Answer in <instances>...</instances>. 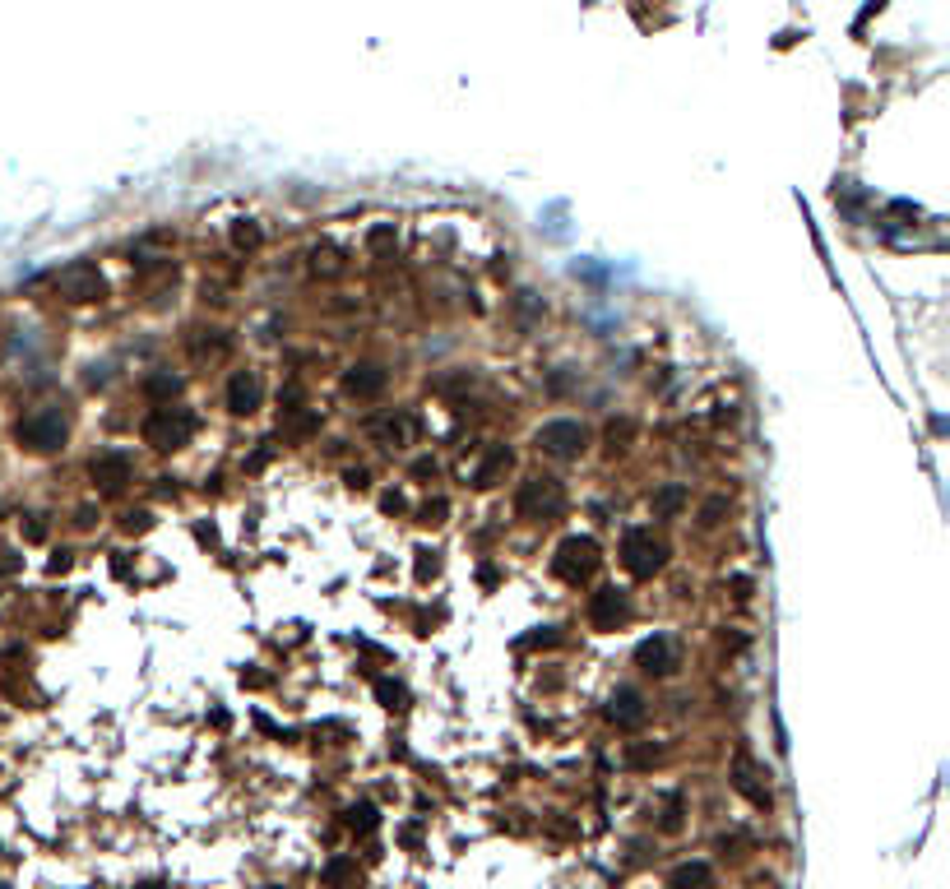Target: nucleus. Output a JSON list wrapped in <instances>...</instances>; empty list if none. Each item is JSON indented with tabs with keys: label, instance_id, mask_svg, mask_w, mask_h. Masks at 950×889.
I'll use <instances>...</instances> for the list:
<instances>
[{
	"label": "nucleus",
	"instance_id": "f257e3e1",
	"mask_svg": "<svg viewBox=\"0 0 950 889\" xmlns=\"http://www.w3.org/2000/svg\"><path fill=\"white\" fill-rule=\"evenodd\" d=\"M561 510H566V492H561V482H552V477H529L520 487V496H514V514L533 519V523L557 519Z\"/></svg>",
	"mask_w": 950,
	"mask_h": 889
},
{
	"label": "nucleus",
	"instance_id": "f03ea898",
	"mask_svg": "<svg viewBox=\"0 0 950 889\" xmlns=\"http://www.w3.org/2000/svg\"><path fill=\"white\" fill-rule=\"evenodd\" d=\"M195 435V413L190 408H153L149 422H144V440L153 450H181V444Z\"/></svg>",
	"mask_w": 950,
	"mask_h": 889
},
{
	"label": "nucleus",
	"instance_id": "7ed1b4c3",
	"mask_svg": "<svg viewBox=\"0 0 950 889\" xmlns=\"http://www.w3.org/2000/svg\"><path fill=\"white\" fill-rule=\"evenodd\" d=\"M65 413L61 408H33L24 422H19V444H28V450L37 454H52L65 444Z\"/></svg>",
	"mask_w": 950,
	"mask_h": 889
},
{
	"label": "nucleus",
	"instance_id": "20e7f679",
	"mask_svg": "<svg viewBox=\"0 0 950 889\" xmlns=\"http://www.w3.org/2000/svg\"><path fill=\"white\" fill-rule=\"evenodd\" d=\"M663 560H667V547H663L649 529H630V533L621 538V565H626V570L636 575V579L658 575Z\"/></svg>",
	"mask_w": 950,
	"mask_h": 889
},
{
	"label": "nucleus",
	"instance_id": "39448f33",
	"mask_svg": "<svg viewBox=\"0 0 950 889\" xmlns=\"http://www.w3.org/2000/svg\"><path fill=\"white\" fill-rule=\"evenodd\" d=\"M552 565H557V575H561L566 584H584L593 570H599V542L575 533V538H566V542L557 547V560H552Z\"/></svg>",
	"mask_w": 950,
	"mask_h": 889
},
{
	"label": "nucleus",
	"instance_id": "423d86ee",
	"mask_svg": "<svg viewBox=\"0 0 950 889\" xmlns=\"http://www.w3.org/2000/svg\"><path fill=\"white\" fill-rule=\"evenodd\" d=\"M584 440H589V431L580 426V422H571V417H561V422H547L542 431H538V444L547 454H557V459H571V454H580L584 450Z\"/></svg>",
	"mask_w": 950,
	"mask_h": 889
},
{
	"label": "nucleus",
	"instance_id": "0eeeda50",
	"mask_svg": "<svg viewBox=\"0 0 950 889\" xmlns=\"http://www.w3.org/2000/svg\"><path fill=\"white\" fill-rule=\"evenodd\" d=\"M626 612H630V602H626L621 588H599L589 597V626L593 630H617V621H626Z\"/></svg>",
	"mask_w": 950,
	"mask_h": 889
},
{
	"label": "nucleus",
	"instance_id": "6e6552de",
	"mask_svg": "<svg viewBox=\"0 0 950 889\" xmlns=\"http://www.w3.org/2000/svg\"><path fill=\"white\" fill-rule=\"evenodd\" d=\"M636 667H645V672H654V676L677 672V639H667V635L645 639L640 649H636Z\"/></svg>",
	"mask_w": 950,
	"mask_h": 889
},
{
	"label": "nucleus",
	"instance_id": "1a4fd4ad",
	"mask_svg": "<svg viewBox=\"0 0 950 889\" xmlns=\"http://www.w3.org/2000/svg\"><path fill=\"white\" fill-rule=\"evenodd\" d=\"M89 473H93V482H98L102 492H121L126 482H130V454L126 450H107V454L93 459Z\"/></svg>",
	"mask_w": 950,
	"mask_h": 889
},
{
	"label": "nucleus",
	"instance_id": "9d476101",
	"mask_svg": "<svg viewBox=\"0 0 950 889\" xmlns=\"http://www.w3.org/2000/svg\"><path fill=\"white\" fill-rule=\"evenodd\" d=\"M227 408H232L236 417H246V413L260 408V376H255V371H236V376L227 380Z\"/></svg>",
	"mask_w": 950,
	"mask_h": 889
},
{
	"label": "nucleus",
	"instance_id": "9b49d317",
	"mask_svg": "<svg viewBox=\"0 0 950 889\" xmlns=\"http://www.w3.org/2000/svg\"><path fill=\"white\" fill-rule=\"evenodd\" d=\"M61 292H65L70 301H98V297H102V273L89 269V264H79V269L61 273Z\"/></svg>",
	"mask_w": 950,
	"mask_h": 889
},
{
	"label": "nucleus",
	"instance_id": "f8f14e48",
	"mask_svg": "<svg viewBox=\"0 0 950 889\" xmlns=\"http://www.w3.org/2000/svg\"><path fill=\"white\" fill-rule=\"evenodd\" d=\"M733 788L742 797H751L756 806H770V788L761 783V770H756V760H751V755H737L733 760Z\"/></svg>",
	"mask_w": 950,
	"mask_h": 889
},
{
	"label": "nucleus",
	"instance_id": "ddd939ff",
	"mask_svg": "<svg viewBox=\"0 0 950 889\" xmlns=\"http://www.w3.org/2000/svg\"><path fill=\"white\" fill-rule=\"evenodd\" d=\"M608 718H612L617 727H636V722L645 718V700H640V691H617V695H612V704H608Z\"/></svg>",
	"mask_w": 950,
	"mask_h": 889
},
{
	"label": "nucleus",
	"instance_id": "4468645a",
	"mask_svg": "<svg viewBox=\"0 0 950 889\" xmlns=\"http://www.w3.org/2000/svg\"><path fill=\"white\" fill-rule=\"evenodd\" d=\"M510 459H514V454L505 450V444H492L487 459L478 464V473H473V487H496V477L510 468Z\"/></svg>",
	"mask_w": 950,
	"mask_h": 889
},
{
	"label": "nucleus",
	"instance_id": "2eb2a0df",
	"mask_svg": "<svg viewBox=\"0 0 950 889\" xmlns=\"http://www.w3.org/2000/svg\"><path fill=\"white\" fill-rule=\"evenodd\" d=\"M348 389H352V394H362V398H371V394H380V389H385V371L376 367V361H362V367H352V371H348Z\"/></svg>",
	"mask_w": 950,
	"mask_h": 889
},
{
	"label": "nucleus",
	"instance_id": "dca6fc26",
	"mask_svg": "<svg viewBox=\"0 0 950 889\" xmlns=\"http://www.w3.org/2000/svg\"><path fill=\"white\" fill-rule=\"evenodd\" d=\"M709 866L705 862H682L677 871H672V889H709Z\"/></svg>",
	"mask_w": 950,
	"mask_h": 889
},
{
	"label": "nucleus",
	"instance_id": "f3484780",
	"mask_svg": "<svg viewBox=\"0 0 950 889\" xmlns=\"http://www.w3.org/2000/svg\"><path fill=\"white\" fill-rule=\"evenodd\" d=\"M325 880H330L334 889H358V862H348V857H334V862L325 866Z\"/></svg>",
	"mask_w": 950,
	"mask_h": 889
},
{
	"label": "nucleus",
	"instance_id": "a211bd4d",
	"mask_svg": "<svg viewBox=\"0 0 950 889\" xmlns=\"http://www.w3.org/2000/svg\"><path fill=\"white\" fill-rule=\"evenodd\" d=\"M371 431H376V435H380V440L389 444V450H399V444L408 440V422H394V417H385V422H376Z\"/></svg>",
	"mask_w": 950,
	"mask_h": 889
},
{
	"label": "nucleus",
	"instance_id": "6ab92c4d",
	"mask_svg": "<svg viewBox=\"0 0 950 889\" xmlns=\"http://www.w3.org/2000/svg\"><path fill=\"white\" fill-rule=\"evenodd\" d=\"M348 825L358 829V834H371L376 829V806H367V801L362 806H348Z\"/></svg>",
	"mask_w": 950,
	"mask_h": 889
},
{
	"label": "nucleus",
	"instance_id": "aec40b11",
	"mask_svg": "<svg viewBox=\"0 0 950 889\" xmlns=\"http://www.w3.org/2000/svg\"><path fill=\"white\" fill-rule=\"evenodd\" d=\"M682 501H686V492H682V487H663V492L654 496V514H677V510H682Z\"/></svg>",
	"mask_w": 950,
	"mask_h": 889
},
{
	"label": "nucleus",
	"instance_id": "412c9836",
	"mask_svg": "<svg viewBox=\"0 0 950 889\" xmlns=\"http://www.w3.org/2000/svg\"><path fill=\"white\" fill-rule=\"evenodd\" d=\"M376 695H380V704L385 709H404V685H394V681H376Z\"/></svg>",
	"mask_w": 950,
	"mask_h": 889
},
{
	"label": "nucleus",
	"instance_id": "4be33fe9",
	"mask_svg": "<svg viewBox=\"0 0 950 889\" xmlns=\"http://www.w3.org/2000/svg\"><path fill=\"white\" fill-rule=\"evenodd\" d=\"M232 241H236V246H242V251H255V246H260V227H251V223H236V227H232Z\"/></svg>",
	"mask_w": 950,
	"mask_h": 889
},
{
	"label": "nucleus",
	"instance_id": "5701e85b",
	"mask_svg": "<svg viewBox=\"0 0 950 889\" xmlns=\"http://www.w3.org/2000/svg\"><path fill=\"white\" fill-rule=\"evenodd\" d=\"M367 241H371V251H389V246H394V227H389V223H385V227H371Z\"/></svg>",
	"mask_w": 950,
	"mask_h": 889
},
{
	"label": "nucleus",
	"instance_id": "b1692460",
	"mask_svg": "<svg viewBox=\"0 0 950 889\" xmlns=\"http://www.w3.org/2000/svg\"><path fill=\"white\" fill-rule=\"evenodd\" d=\"M311 260H315V269H325V273H334V269H339V255H334L330 246H325V251L315 246V251H311Z\"/></svg>",
	"mask_w": 950,
	"mask_h": 889
},
{
	"label": "nucleus",
	"instance_id": "393cba45",
	"mask_svg": "<svg viewBox=\"0 0 950 889\" xmlns=\"http://www.w3.org/2000/svg\"><path fill=\"white\" fill-rule=\"evenodd\" d=\"M724 510H728V501H724V496H715V501H709V505L700 510V523H719V514H724Z\"/></svg>",
	"mask_w": 950,
	"mask_h": 889
},
{
	"label": "nucleus",
	"instance_id": "a878e982",
	"mask_svg": "<svg viewBox=\"0 0 950 889\" xmlns=\"http://www.w3.org/2000/svg\"><path fill=\"white\" fill-rule=\"evenodd\" d=\"M177 385H181L177 376H153V380H149V389H153V394H177Z\"/></svg>",
	"mask_w": 950,
	"mask_h": 889
},
{
	"label": "nucleus",
	"instance_id": "bb28decb",
	"mask_svg": "<svg viewBox=\"0 0 950 889\" xmlns=\"http://www.w3.org/2000/svg\"><path fill=\"white\" fill-rule=\"evenodd\" d=\"M654 755H658V750H649V746H636V750H630V764H649Z\"/></svg>",
	"mask_w": 950,
	"mask_h": 889
},
{
	"label": "nucleus",
	"instance_id": "cd10ccee",
	"mask_svg": "<svg viewBox=\"0 0 950 889\" xmlns=\"http://www.w3.org/2000/svg\"><path fill=\"white\" fill-rule=\"evenodd\" d=\"M422 514H427V523H441V514H446V501H437V505H427Z\"/></svg>",
	"mask_w": 950,
	"mask_h": 889
}]
</instances>
